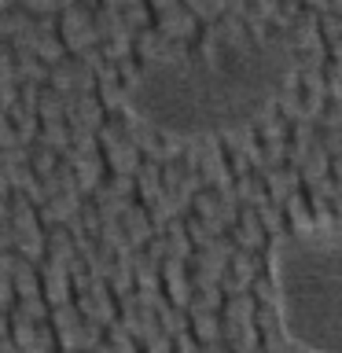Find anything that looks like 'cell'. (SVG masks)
Listing matches in <instances>:
<instances>
[{"mask_svg":"<svg viewBox=\"0 0 342 353\" xmlns=\"http://www.w3.org/2000/svg\"><path fill=\"white\" fill-rule=\"evenodd\" d=\"M55 162H59V154H55V151L30 143V170H33V176H48L55 170Z\"/></svg>","mask_w":342,"mask_h":353,"instance_id":"obj_24","label":"cell"},{"mask_svg":"<svg viewBox=\"0 0 342 353\" xmlns=\"http://www.w3.org/2000/svg\"><path fill=\"white\" fill-rule=\"evenodd\" d=\"M199 176H203L206 188H232V170H228V159H225V148H221L217 137H206L203 140V154H199Z\"/></svg>","mask_w":342,"mask_h":353,"instance_id":"obj_8","label":"cell"},{"mask_svg":"<svg viewBox=\"0 0 342 353\" xmlns=\"http://www.w3.org/2000/svg\"><path fill=\"white\" fill-rule=\"evenodd\" d=\"M74 305H77V313H81L85 320H92V324H99V327H107V324L118 320V298L110 294L107 283H92L85 294L74 298Z\"/></svg>","mask_w":342,"mask_h":353,"instance_id":"obj_5","label":"cell"},{"mask_svg":"<svg viewBox=\"0 0 342 353\" xmlns=\"http://www.w3.org/2000/svg\"><path fill=\"white\" fill-rule=\"evenodd\" d=\"M103 162H107V170L114 176H132V173H137V165H140V151L129 143V137H121V140H114L107 148Z\"/></svg>","mask_w":342,"mask_h":353,"instance_id":"obj_17","label":"cell"},{"mask_svg":"<svg viewBox=\"0 0 342 353\" xmlns=\"http://www.w3.org/2000/svg\"><path fill=\"white\" fill-rule=\"evenodd\" d=\"M55 30H59V41L66 55H81L88 48H96L99 44V33L92 26V8L88 4H66L59 8V15H55Z\"/></svg>","mask_w":342,"mask_h":353,"instance_id":"obj_3","label":"cell"},{"mask_svg":"<svg viewBox=\"0 0 342 353\" xmlns=\"http://www.w3.org/2000/svg\"><path fill=\"white\" fill-rule=\"evenodd\" d=\"M0 250H15V228L0 225Z\"/></svg>","mask_w":342,"mask_h":353,"instance_id":"obj_30","label":"cell"},{"mask_svg":"<svg viewBox=\"0 0 342 353\" xmlns=\"http://www.w3.org/2000/svg\"><path fill=\"white\" fill-rule=\"evenodd\" d=\"M55 353H74V350H55Z\"/></svg>","mask_w":342,"mask_h":353,"instance_id":"obj_34","label":"cell"},{"mask_svg":"<svg viewBox=\"0 0 342 353\" xmlns=\"http://www.w3.org/2000/svg\"><path fill=\"white\" fill-rule=\"evenodd\" d=\"M151 26L159 30L162 37H170V41H188V44H192L195 33H199V19L181 4V0H177V4L154 11V15H151Z\"/></svg>","mask_w":342,"mask_h":353,"instance_id":"obj_6","label":"cell"},{"mask_svg":"<svg viewBox=\"0 0 342 353\" xmlns=\"http://www.w3.org/2000/svg\"><path fill=\"white\" fill-rule=\"evenodd\" d=\"M81 192H59V195H48L44 203L37 206V217H41V225H66L74 214H77V206H81Z\"/></svg>","mask_w":342,"mask_h":353,"instance_id":"obj_14","label":"cell"},{"mask_svg":"<svg viewBox=\"0 0 342 353\" xmlns=\"http://www.w3.org/2000/svg\"><path fill=\"white\" fill-rule=\"evenodd\" d=\"M0 225H8V195H0Z\"/></svg>","mask_w":342,"mask_h":353,"instance_id":"obj_32","label":"cell"},{"mask_svg":"<svg viewBox=\"0 0 342 353\" xmlns=\"http://www.w3.org/2000/svg\"><path fill=\"white\" fill-rule=\"evenodd\" d=\"M66 129H70V148L74 151H99L96 143V132L88 125H77V121H66Z\"/></svg>","mask_w":342,"mask_h":353,"instance_id":"obj_25","label":"cell"},{"mask_svg":"<svg viewBox=\"0 0 342 353\" xmlns=\"http://www.w3.org/2000/svg\"><path fill=\"white\" fill-rule=\"evenodd\" d=\"M159 276H162V291H165V298H170V305L188 309V298H192V276H188V261L162 258Z\"/></svg>","mask_w":342,"mask_h":353,"instance_id":"obj_11","label":"cell"},{"mask_svg":"<svg viewBox=\"0 0 342 353\" xmlns=\"http://www.w3.org/2000/svg\"><path fill=\"white\" fill-rule=\"evenodd\" d=\"M37 276H41V298L52 305H63V302H74V287H70V272L66 265L52 261V258H41L37 261Z\"/></svg>","mask_w":342,"mask_h":353,"instance_id":"obj_9","label":"cell"},{"mask_svg":"<svg viewBox=\"0 0 342 353\" xmlns=\"http://www.w3.org/2000/svg\"><path fill=\"white\" fill-rule=\"evenodd\" d=\"M272 280V313L298 353H339V232L269 236L261 250Z\"/></svg>","mask_w":342,"mask_h":353,"instance_id":"obj_2","label":"cell"},{"mask_svg":"<svg viewBox=\"0 0 342 353\" xmlns=\"http://www.w3.org/2000/svg\"><path fill=\"white\" fill-rule=\"evenodd\" d=\"M8 313H15V316H22V320H30V324H48V302H44L41 294L15 298Z\"/></svg>","mask_w":342,"mask_h":353,"instance_id":"obj_22","label":"cell"},{"mask_svg":"<svg viewBox=\"0 0 342 353\" xmlns=\"http://www.w3.org/2000/svg\"><path fill=\"white\" fill-rule=\"evenodd\" d=\"M103 118H107V110H103V103L96 99V92H77V96H74V103H70V110H66V121L88 125L92 132L103 125Z\"/></svg>","mask_w":342,"mask_h":353,"instance_id":"obj_16","label":"cell"},{"mask_svg":"<svg viewBox=\"0 0 342 353\" xmlns=\"http://www.w3.org/2000/svg\"><path fill=\"white\" fill-rule=\"evenodd\" d=\"M59 159L74 170V181H77V192H81V195H88L107 176V162H103V154H99V151H74V148H66Z\"/></svg>","mask_w":342,"mask_h":353,"instance_id":"obj_7","label":"cell"},{"mask_svg":"<svg viewBox=\"0 0 342 353\" xmlns=\"http://www.w3.org/2000/svg\"><path fill=\"white\" fill-rule=\"evenodd\" d=\"M132 184H137V195H140L137 203H140V206L154 203V199H159V192H162V170H159V162L140 159L137 173H132Z\"/></svg>","mask_w":342,"mask_h":353,"instance_id":"obj_18","label":"cell"},{"mask_svg":"<svg viewBox=\"0 0 342 353\" xmlns=\"http://www.w3.org/2000/svg\"><path fill=\"white\" fill-rule=\"evenodd\" d=\"M221 287H192V298H188V309L184 313H221Z\"/></svg>","mask_w":342,"mask_h":353,"instance_id":"obj_21","label":"cell"},{"mask_svg":"<svg viewBox=\"0 0 342 353\" xmlns=\"http://www.w3.org/2000/svg\"><path fill=\"white\" fill-rule=\"evenodd\" d=\"M11 302H15V291H11V280L0 272V309H11Z\"/></svg>","mask_w":342,"mask_h":353,"instance_id":"obj_29","label":"cell"},{"mask_svg":"<svg viewBox=\"0 0 342 353\" xmlns=\"http://www.w3.org/2000/svg\"><path fill=\"white\" fill-rule=\"evenodd\" d=\"M44 85H48L52 92H59V96H66V92H96V74L88 70L77 55H63V59H55L48 66Z\"/></svg>","mask_w":342,"mask_h":353,"instance_id":"obj_4","label":"cell"},{"mask_svg":"<svg viewBox=\"0 0 342 353\" xmlns=\"http://www.w3.org/2000/svg\"><path fill=\"white\" fill-rule=\"evenodd\" d=\"M103 342V327L92 320H77V324L55 331V346L59 350H74V353H92Z\"/></svg>","mask_w":342,"mask_h":353,"instance_id":"obj_12","label":"cell"},{"mask_svg":"<svg viewBox=\"0 0 342 353\" xmlns=\"http://www.w3.org/2000/svg\"><path fill=\"white\" fill-rule=\"evenodd\" d=\"M225 236L232 239V247H236V250H258V254H261L265 243H269V236H265L258 214H254L250 206H239V214H236V221L225 228Z\"/></svg>","mask_w":342,"mask_h":353,"instance_id":"obj_10","label":"cell"},{"mask_svg":"<svg viewBox=\"0 0 342 353\" xmlns=\"http://www.w3.org/2000/svg\"><path fill=\"white\" fill-rule=\"evenodd\" d=\"M33 143H37V148H48L55 154H63L66 148H70V129H66V121H41Z\"/></svg>","mask_w":342,"mask_h":353,"instance_id":"obj_20","label":"cell"},{"mask_svg":"<svg viewBox=\"0 0 342 353\" xmlns=\"http://www.w3.org/2000/svg\"><path fill=\"white\" fill-rule=\"evenodd\" d=\"M294 81V41L272 30L261 41H247L214 55L188 52L177 63L140 66L125 85V114L148 121L159 137L206 140L254 125L261 107Z\"/></svg>","mask_w":342,"mask_h":353,"instance_id":"obj_1","label":"cell"},{"mask_svg":"<svg viewBox=\"0 0 342 353\" xmlns=\"http://www.w3.org/2000/svg\"><path fill=\"white\" fill-rule=\"evenodd\" d=\"M316 129H342V107L339 103H324V107H320Z\"/></svg>","mask_w":342,"mask_h":353,"instance_id":"obj_27","label":"cell"},{"mask_svg":"<svg viewBox=\"0 0 342 353\" xmlns=\"http://www.w3.org/2000/svg\"><path fill=\"white\" fill-rule=\"evenodd\" d=\"M8 331H11V320H8V309H0V342L8 339Z\"/></svg>","mask_w":342,"mask_h":353,"instance_id":"obj_31","label":"cell"},{"mask_svg":"<svg viewBox=\"0 0 342 353\" xmlns=\"http://www.w3.org/2000/svg\"><path fill=\"white\" fill-rule=\"evenodd\" d=\"M188 335H192L199 346H214L225 335L221 327V313H188Z\"/></svg>","mask_w":342,"mask_h":353,"instance_id":"obj_19","label":"cell"},{"mask_svg":"<svg viewBox=\"0 0 342 353\" xmlns=\"http://www.w3.org/2000/svg\"><path fill=\"white\" fill-rule=\"evenodd\" d=\"M118 221H121V228H125V239H129L132 250H140L143 243L154 236V225H151V217H148V206H140L137 199L125 206V214H121Z\"/></svg>","mask_w":342,"mask_h":353,"instance_id":"obj_15","label":"cell"},{"mask_svg":"<svg viewBox=\"0 0 342 353\" xmlns=\"http://www.w3.org/2000/svg\"><path fill=\"white\" fill-rule=\"evenodd\" d=\"M258 176H261V184H265V192H269L272 203H283L291 192H298V188H302V176H298V170H294L291 162L269 165V170L258 173Z\"/></svg>","mask_w":342,"mask_h":353,"instance_id":"obj_13","label":"cell"},{"mask_svg":"<svg viewBox=\"0 0 342 353\" xmlns=\"http://www.w3.org/2000/svg\"><path fill=\"white\" fill-rule=\"evenodd\" d=\"M11 52H15V48H11ZM15 77H19V81L44 85V77H48V66H44L33 52H15Z\"/></svg>","mask_w":342,"mask_h":353,"instance_id":"obj_23","label":"cell"},{"mask_svg":"<svg viewBox=\"0 0 342 353\" xmlns=\"http://www.w3.org/2000/svg\"><path fill=\"white\" fill-rule=\"evenodd\" d=\"M66 4H88V8H92L96 0H59V8H66Z\"/></svg>","mask_w":342,"mask_h":353,"instance_id":"obj_33","label":"cell"},{"mask_svg":"<svg viewBox=\"0 0 342 353\" xmlns=\"http://www.w3.org/2000/svg\"><path fill=\"white\" fill-rule=\"evenodd\" d=\"M30 15H59V0H15Z\"/></svg>","mask_w":342,"mask_h":353,"instance_id":"obj_28","label":"cell"},{"mask_svg":"<svg viewBox=\"0 0 342 353\" xmlns=\"http://www.w3.org/2000/svg\"><path fill=\"white\" fill-rule=\"evenodd\" d=\"M181 4L192 11L199 22H214V19H221V15H217V8H214V0H181Z\"/></svg>","mask_w":342,"mask_h":353,"instance_id":"obj_26","label":"cell"}]
</instances>
